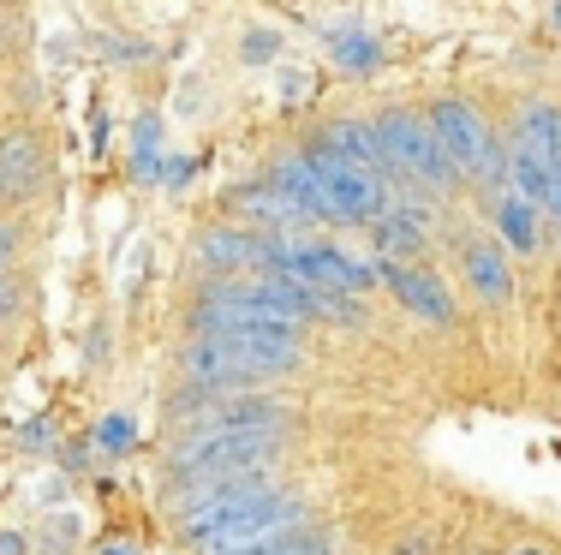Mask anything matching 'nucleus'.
Segmentation results:
<instances>
[{
  "instance_id": "obj_1",
  "label": "nucleus",
  "mask_w": 561,
  "mask_h": 555,
  "mask_svg": "<svg viewBox=\"0 0 561 555\" xmlns=\"http://www.w3.org/2000/svg\"><path fill=\"white\" fill-rule=\"evenodd\" d=\"M180 520V544H192L197 555H227V550H251L263 537H280L293 525L311 520V501L299 490H280L263 472L227 478L221 490H209L197 508L173 513Z\"/></svg>"
},
{
  "instance_id": "obj_2",
  "label": "nucleus",
  "mask_w": 561,
  "mask_h": 555,
  "mask_svg": "<svg viewBox=\"0 0 561 555\" xmlns=\"http://www.w3.org/2000/svg\"><path fill=\"white\" fill-rule=\"evenodd\" d=\"M299 365V335H197L185 347V377L204 394H239L251 382L287 377Z\"/></svg>"
},
{
  "instance_id": "obj_3",
  "label": "nucleus",
  "mask_w": 561,
  "mask_h": 555,
  "mask_svg": "<svg viewBox=\"0 0 561 555\" xmlns=\"http://www.w3.org/2000/svg\"><path fill=\"white\" fill-rule=\"evenodd\" d=\"M377 138L389 150V174H394V192L400 185H419V192H454V162L436 138L431 114L419 108H382L377 114Z\"/></svg>"
},
{
  "instance_id": "obj_4",
  "label": "nucleus",
  "mask_w": 561,
  "mask_h": 555,
  "mask_svg": "<svg viewBox=\"0 0 561 555\" xmlns=\"http://www.w3.org/2000/svg\"><path fill=\"white\" fill-rule=\"evenodd\" d=\"M431 126H436V138H443L454 174H460V180H478V185H496V192H502L507 143L490 131V120H484V108H478V102H466V96L436 102V108H431Z\"/></svg>"
},
{
  "instance_id": "obj_5",
  "label": "nucleus",
  "mask_w": 561,
  "mask_h": 555,
  "mask_svg": "<svg viewBox=\"0 0 561 555\" xmlns=\"http://www.w3.org/2000/svg\"><path fill=\"white\" fill-rule=\"evenodd\" d=\"M311 167H317V180H323V192H329V209H335V228H370L377 216H389L394 209V180H382V174H370V167H358V162H346V155H335L323 138L311 143Z\"/></svg>"
},
{
  "instance_id": "obj_6",
  "label": "nucleus",
  "mask_w": 561,
  "mask_h": 555,
  "mask_svg": "<svg viewBox=\"0 0 561 555\" xmlns=\"http://www.w3.org/2000/svg\"><path fill=\"white\" fill-rule=\"evenodd\" d=\"M377 281L389 287V293H394L412 316H424L431 328H454V323H460V305H454V293H448L443 281H436L431 269H419V263H377Z\"/></svg>"
},
{
  "instance_id": "obj_7",
  "label": "nucleus",
  "mask_w": 561,
  "mask_h": 555,
  "mask_svg": "<svg viewBox=\"0 0 561 555\" xmlns=\"http://www.w3.org/2000/svg\"><path fill=\"white\" fill-rule=\"evenodd\" d=\"M460 281L478 305L502 311L507 299H514V251L502 240H484V233H478V240H460Z\"/></svg>"
},
{
  "instance_id": "obj_8",
  "label": "nucleus",
  "mask_w": 561,
  "mask_h": 555,
  "mask_svg": "<svg viewBox=\"0 0 561 555\" xmlns=\"http://www.w3.org/2000/svg\"><path fill=\"white\" fill-rule=\"evenodd\" d=\"M197 263L216 281H227V275H263V233L245 228V221H216V228L197 233Z\"/></svg>"
},
{
  "instance_id": "obj_9",
  "label": "nucleus",
  "mask_w": 561,
  "mask_h": 555,
  "mask_svg": "<svg viewBox=\"0 0 561 555\" xmlns=\"http://www.w3.org/2000/svg\"><path fill=\"white\" fill-rule=\"evenodd\" d=\"M370 245H377V263H412V257H424V245H431V216H424L412 197H394L389 216L370 221Z\"/></svg>"
},
{
  "instance_id": "obj_10",
  "label": "nucleus",
  "mask_w": 561,
  "mask_h": 555,
  "mask_svg": "<svg viewBox=\"0 0 561 555\" xmlns=\"http://www.w3.org/2000/svg\"><path fill=\"white\" fill-rule=\"evenodd\" d=\"M233 216L245 221V228H257V233H280V240H293L299 228H317V221L305 216V209L293 204L287 192H275L270 180H263V185H245V192H233Z\"/></svg>"
},
{
  "instance_id": "obj_11",
  "label": "nucleus",
  "mask_w": 561,
  "mask_h": 555,
  "mask_svg": "<svg viewBox=\"0 0 561 555\" xmlns=\"http://www.w3.org/2000/svg\"><path fill=\"white\" fill-rule=\"evenodd\" d=\"M270 185H275V192H287V197H293V204H299L311 221L335 228V209H329V192H323V180H317V167H311V155H305V150H287V155H280V162L270 167Z\"/></svg>"
},
{
  "instance_id": "obj_12",
  "label": "nucleus",
  "mask_w": 561,
  "mask_h": 555,
  "mask_svg": "<svg viewBox=\"0 0 561 555\" xmlns=\"http://www.w3.org/2000/svg\"><path fill=\"white\" fill-rule=\"evenodd\" d=\"M490 216H496V240H502L507 251L531 257V251L543 245V209H538V204H526L519 192H496Z\"/></svg>"
},
{
  "instance_id": "obj_13",
  "label": "nucleus",
  "mask_w": 561,
  "mask_h": 555,
  "mask_svg": "<svg viewBox=\"0 0 561 555\" xmlns=\"http://www.w3.org/2000/svg\"><path fill=\"white\" fill-rule=\"evenodd\" d=\"M323 143L335 155H346V162H358V167H370V174L394 180L389 174V150H382V138H377V120H329Z\"/></svg>"
},
{
  "instance_id": "obj_14",
  "label": "nucleus",
  "mask_w": 561,
  "mask_h": 555,
  "mask_svg": "<svg viewBox=\"0 0 561 555\" xmlns=\"http://www.w3.org/2000/svg\"><path fill=\"white\" fill-rule=\"evenodd\" d=\"M329 60H335L346 78H370V72H382V43L370 31L341 24V31H329Z\"/></svg>"
},
{
  "instance_id": "obj_15",
  "label": "nucleus",
  "mask_w": 561,
  "mask_h": 555,
  "mask_svg": "<svg viewBox=\"0 0 561 555\" xmlns=\"http://www.w3.org/2000/svg\"><path fill=\"white\" fill-rule=\"evenodd\" d=\"M227 555H335V537L323 532V525H293V532H280V537H263V544H251V550H227Z\"/></svg>"
},
{
  "instance_id": "obj_16",
  "label": "nucleus",
  "mask_w": 561,
  "mask_h": 555,
  "mask_svg": "<svg viewBox=\"0 0 561 555\" xmlns=\"http://www.w3.org/2000/svg\"><path fill=\"white\" fill-rule=\"evenodd\" d=\"M36 174V150L24 138H7L0 143V185H24Z\"/></svg>"
},
{
  "instance_id": "obj_17",
  "label": "nucleus",
  "mask_w": 561,
  "mask_h": 555,
  "mask_svg": "<svg viewBox=\"0 0 561 555\" xmlns=\"http://www.w3.org/2000/svg\"><path fill=\"white\" fill-rule=\"evenodd\" d=\"M131 442H138V425H131L126 413H108V418H102V430H96V448H102V454H126Z\"/></svg>"
},
{
  "instance_id": "obj_18",
  "label": "nucleus",
  "mask_w": 561,
  "mask_h": 555,
  "mask_svg": "<svg viewBox=\"0 0 561 555\" xmlns=\"http://www.w3.org/2000/svg\"><path fill=\"white\" fill-rule=\"evenodd\" d=\"M192 174H197L192 155H162V192H185V185H192Z\"/></svg>"
},
{
  "instance_id": "obj_19",
  "label": "nucleus",
  "mask_w": 561,
  "mask_h": 555,
  "mask_svg": "<svg viewBox=\"0 0 561 555\" xmlns=\"http://www.w3.org/2000/svg\"><path fill=\"white\" fill-rule=\"evenodd\" d=\"M275 90H280V102H287V108H299V102H305V90H311V78H305L299 66H280Z\"/></svg>"
},
{
  "instance_id": "obj_20",
  "label": "nucleus",
  "mask_w": 561,
  "mask_h": 555,
  "mask_svg": "<svg viewBox=\"0 0 561 555\" xmlns=\"http://www.w3.org/2000/svg\"><path fill=\"white\" fill-rule=\"evenodd\" d=\"M275 55H280V36H270V31H251L245 36V60L251 66H270Z\"/></svg>"
},
{
  "instance_id": "obj_21",
  "label": "nucleus",
  "mask_w": 561,
  "mask_h": 555,
  "mask_svg": "<svg viewBox=\"0 0 561 555\" xmlns=\"http://www.w3.org/2000/svg\"><path fill=\"white\" fill-rule=\"evenodd\" d=\"M12 245H19V233H12L7 221H0V269H7V263H12Z\"/></svg>"
},
{
  "instance_id": "obj_22",
  "label": "nucleus",
  "mask_w": 561,
  "mask_h": 555,
  "mask_svg": "<svg viewBox=\"0 0 561 555\" xmlns=\"http://www.w3.org/2000/svg\"><path fill=\"white\" fill-rule=\"evenodd\" d=\"M96 555H138V550H126V544H108V550H96Z\"/></svg>"
},
{
  "instance_id": "obj_23",
  "label": "nucleus",
  "mask_w": 561,
  "mask_h": 555,
  "mask_svg": "<svg viewBox=\"0 0 561 555\" xmlns=\"http://www.w3.org/2000/svg\"><path fill=\"white\" fill-rule=\"evenodd\" d=\"M507 555H543L538 544H519V550H507Z\"/></svg>"
},
{
  "instance_id": "obj_24",
  "label": "nucleus",
  "mask_w": 561,
  "mask_h": 555,
  "mask_svg": "<svg viewBox=\"0 0 561 555\" xmlns=\"http://www.w3.org/2000/svg\"><path fill=\"white\" fill-rule=\"evenodd\" d=\"M556 24H561V7H556Z\"/></svg>"
}]
</instances>
